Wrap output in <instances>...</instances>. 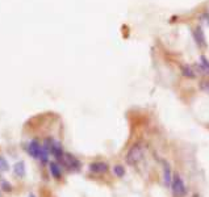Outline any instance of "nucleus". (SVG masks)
<instances>
[{
  "label": "nucleus",
  "instance_id": "nucleus-4",
  "mask_svg": "<svg viewBox=\"0 0 209 197\" xmlns=\"http://www.w3.org/2000/svg\"><path fill=\"white\" fill-rule=\"evenodd\" d=\"M62 162L68 170H73V171H79L80 167H82L79 159L75 158L73 154H68V153H64L63 158H62Z\"/></svg>",
  "mask_w": 209,
  "mask_h": 197
},
{
  "label": "nucleus",
  "instance_id": "nucleus-8",
  "mask_svg": "<svg viewBox=\"0 0 209 197\" xmlns=\"http://www.w3.org/2000/svg\"><path fill=\"white\" fill-rule=\"evenodd\" d=\"M49 170H50V173L54 179H60V177H62V171H60V167H59L58 163L51 162L50 164H49Z\"/></svg>",
  "mask_w": 209,
  "mask_h": 197
},
{
  "label": "nucleus",
  "instance_id": "nucleus-15",
  "mask_svg": "<svg viewBox=\"0 0 209 197\" xmlns=\"http://www.w3.org/2000/svg\"><path fill=\"white\" fill-rule=\"evenodd\" d=\"M28 197H36V196H34V195H29Z\"/></svg>",
  "mask_w": 209,
  "mask_h": 197
},
{
  "label": "nucleus",
  "instance_id": "nucleus-7",
  "mask_svg": "<svg viewBox=\"0 0 209 197\" xmlns=\"http://www.w3.org/2000/svg\"><path fill=\"white\" fill-rule=\"evenodd\" d=\"M163 171H165V176H163V180H165L166 187H171V183H172V177L174 173L170 168V164L167 162H163Z\"/></svg>",
  "mask_w": 209,
  "mask_h": 197
},
{
  "label": "nucleus",
  "instance_id": "nucleus-6",
  "mask_svg": "<svg viewBox=\"0 0 209 197\" xmlns=\"http://www.w3.org/2000/svg\"><path fill=\"white\" fill-rule=\"evenodd\" d=\"M90 170L93 173H105V172H108L109 166L105 162H93L90 164Z\"/></svg>",
  "mask_w": 209,
  "mask_h": 197
},
{
  "label": "nucleus",
  "instance_id": "nucleus-9",
  "mask_svg": "<svg viewBox=\"0 0 209 197\" xmlns=\"http://www.w3.org/2000/svg\"><path fill=\"white\" fill-rule=\"evenodd\" d=\"M13 172H15V175H16L17 177H24L25 176V163L20 160V162H17L16 164L13 166Z\"/></svg>",
  "mask_w": 209,
  "mask_h": 197
},
{
  "label": "nucleus",
  "instance_id": "nucleus-10",
  "mask_svg": "<svg viewBox=\"0 0 209 197\" xmlns=\"http://www.w3.org/2000/svg\"><path fill=\"white\" fill-rule=\"evenodd\" d=\"M113 172H115V175H116V176H119V177H124V176H125V168H124V166H121V164H116L115 167H113Z\"/></svg>",
  "mask_w": 209,
  "mask_h": 197
},
{
  "label": "nucleus",
  "instance_id": "nucleus-13",
  "mask_svg": "<svg viewBox=\"0 0 209 197\" xmlns=\"http://www.w3.org/2000/svg\"><path fill=\"white\" fill-rule=\"evenodd\" d=\"M0 189L4 192H11L12 191V185H11V183H8V181L2 180L0 181Z\"/></svg>",
  "mask_w": 209,
  "mask_h": 197
},
{
  "label": "nucleus",
  "instance_id": "nucleus-2",
  "mask_svg": "<svg viewBox=\"0 0 209 197\" xmlns=\"http://www.w3.org/2000/svg\"><path fill=\"white\" fill-rule=\"evenodd\" d=\"M44 147L49 150V153H51L53 155H54L55 159L62 160L64 153H63L62 146H60L59 142H57L55 139H53V138H46L45 139V142H44Z\"/></svg>",
  "mask_w": 209,
  "mask_h": 197
},
{
  "label": "nucleus",
  "instance_id": "nucleus-3",
  "mask_svg": "<svg viewBox=\"0 0 209 197\" xmlns=\"http://www.w3.org/2000/svg\"><path fill=\"white\" fill-rule=\"evenodd\" d=\"M171 189H172L174 196H176V197H183L187 195V188H185V184L179 173H174L172 183H171Z\"/></svg>",
  "mask_w": 209,
  "mask_h": 197
},
{
  "label": "nucleus",
  "instance_id": "nucleus-12",
  "mask_svg": "<svg viewBox=\"0 0 209 197\" xmlns=\"http://www.w3.org/2000/svg\"><path fill=\"white\" fill-rule=\"evenodd\" d=\"M9 170V164L4 157H0V172H7Z\"/></svg>",
  "mask_w": 209,
  "mask_h": 197
},
{
  "label": "nucleus",
  "instance_id": "nucleus-5",
  "mask_svg": "<svg viewBox=\"0 0 209 197\" xmlns=\"http://www.w3.org/2000/svg\"><path fill=\"white\" fill-rule=\"evenodd\" d=\"M26 150H28V154H29L32 158L38 159V158H40V154H41V150H42V146L40 145L38 141L33 139V141H30V142L28 143V147H26Z\"/></svg>",
  "mask_w": 209,
  "mask_h": 197
},
{
  "label": "nucleus",
  "instance_id": "nucleus-14",
  "mask_svg": "<svg viewBox=\"0 0 209 197\" xmlns=\"http://www.w3.org/2000/svg\"><path fill=\"white\" fill-rule=\"evenodd\" d=\"M183 74L188 78H195V73H193V70L188 66H183Z\"/></svg>",
  "mask_w": 209,
  "mask_h": 197
},
{
  "label": "nucleus",
  "instance_id": "nucleus-11",
  "mask_svg": "<svg viewBox=\"0 0 209 197\" xmlns=\"http://www.w3.org/2000/svg\"><path fill=\"white\" fill-rule=\"evenodd\" d=\"M49 150L47 149H45V147L42 146V150H41V154H40V160L42 162V163H47L49 162Z\"/></svg>",
  "mask_w": 209,
  "mask_h": 197
},
{
  "label": "nucleus",
  "instance_id": "nucleus-1",
  "mask_svg": "<svg viewBox=\"0 0 209 197\" xmlns=\"http://www.w3.org/2000/svg\"><path fill=\"white\" fill-rule=\"evenodd\" d=\"M142 158H143L142 146L137 143V145H134L130 150L128 151L126 157H125V160H126V163L129 166H136L137 163H139L142 160Z\"/></svg>",
  "mask_w": 209,
  "mask_h": 197
}]
</instances>
